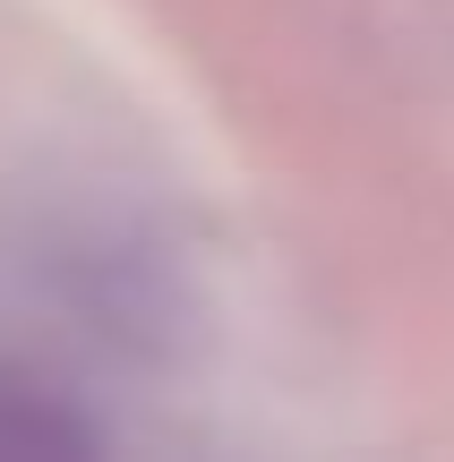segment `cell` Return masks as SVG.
Instances as JSON below:
<instances>
[{
	"mask_svg": "<svg viewBox=\"0 0 454 462\" xmlns=\"http://www.w3.org/2000/svg\"><path fill=\"white\" fill-rule=\"evenodd\" d=\"M78 446H95V429H86L60 394L0 385V454H78Z\"/></svg>",
	"mask_w": 454,
	"mask_h": 462,
	"instance_id": "cell-1",
	"label": "cell"
}]
</instances>
